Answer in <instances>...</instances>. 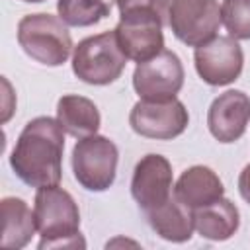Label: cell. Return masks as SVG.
Returning <instances> with one entry per match:
<instances>
[{
  "label": "cell",
  "mask_w": 250,
  "mask_h": 250,
  "mask_svg": "<svg viewBox=\"0 0 250 250\" xmlns=\"http://www.w3.org/2000/svg\"><path fill=\"white\" fill-rule=\"evenodd\" d=\"M154 10L174 37L188 47L209 41L223 23L217 0H154Z\"/></svg>",
  "instance_id": "cell-3"
},
{
  "label": "cell",
  "mask_w": 250,
  "mask_h": 250,
  "mask_svg": "<svg viewBox=\"0 0 250 250\" xmlns=\"http://www.w3.org/2000/svg\"><path fill=\"white\" fill-rule=\"evenodd\" d=\"M238 193L250 205V164H246L238 176Z\"/></svg>",
  "instance_id": "cell-20"
},
{
  "label": "cell",
  "mask_w": 250,
  "mask_h": 250,
  "mask_svg": "<svg viewBox=\"0 0 250 250\" xmlns=\"http://www.w3.org/2000/svg\"><path fill=\"white\" fill-rule=\"evenodd\" d=\"M127 57L119 47L115 29L82 39L72 51V72L86 84L107 86L115 82L125 66Z\"/></svg>",
  "instance_id": "cell-5"
},
{
  "label": "cell",
  "mask_w": 250,
  "mask_h": 250,
  "mask_svg": "<svg viewBox=\"0 0 250 250\" xmlns=\"http://www.w3.org/2000/svg\"><path fill=\"white\" fill-rule=\"evenodd\" d=\"M223 195L225 186L221 178L209 166L201 164L184 170L174 186V197L193 211L221 199Z\"/></svg>",
  "instance_id": "cell-13"
},
{
  "label": "cell",
  "mask_w": 250,
  "mask_h": 250,
  "mask_svg": "<svg viewBox=\"0 0 250 250\" xmlns=\"http://www.w3.org/2000/svg\"><path fill=\"white\" fill-rule=\"evenodd\" d=\"M115 4L119 8V14L133 10V8H141V6H152L154 8V0H115Z\"/></svg>",
  "instance_id": "cell-21"
},
{
  "label": "cell",
  "mask_w": 250,
  "mask_h": 250,
  "mask_svg": "<svg viewBox=\"0 0 250 250\" xmlns=\"http://www.w3.org/2000/svg\"><path fill=\"white\" fill-rule=\"evenodd\" d=\"M64 129L53 117L41 115L25 123L12 154L14 174L31 188L59 186L62 178Z\"/></svg>",
  "instance_id": "cell-1"
},
{
  "label": "cell",
  "mask_w": 250,
  "mask_h": 250,
  "mask_svg": "<svg viewBox=\"0 0 250 250\" xmlns=\"http://www.w3.org/2000/svg\"><path fill=\"white\" fill-rule=\"evenodd\" d=\"M221 21L236 41L250 39V0H223Z\"/></svg>",
  "instance_id": "cell-19"
},
{
  "label": "cell",
  "mask_w": 250,
  "mask_h": 250,
  "mask_svg": "<svg viewBox=\"0 0 250 250\" xmlns=\"http://www.w3.org/2000/svg\"><path fill=\"white\" fill-rule=\"evenodd\" d=\"M193 64L199 78L209 86L232 84L244 66V53L230 35H215L193 51Z\"/></svg>",
  "instance_id": "cell-9"
},
{
  "label": "cell",
  "mask_w": 250,
  "mask_h": 250,
  "mask_svg": "<svg viewBox=\"0 0 250 250\" xmlns=\"http://www.w3.org/2000/svg\"><path fill=\"white\" fill-rule=\"evenodd\" d=\"M115 35L129 61L143 62L164 49L162 18L152 6H141L119 14Z\"/></svg>",
  "instance_id": "cell-7"
},
{
  "label": "cell",
  "mask_w": 250,
  "mask_h": 250,
  "mask_svg": "<svg viewBox=\"0 0 250 250\" xmlns=\"http://www.w3.org/2000/svg\"><path fill=\"white\" fill-rule=\"evenodd\" d=\"M193 225L203 238L213 242H223V240H229L238 230L240 213L230 199L221 197L205 207L195 209Z\"/></svg>",
  "instance_id": "cell-15"
},
{
  "label": "cell",
  "mask_w": 250,
  "mask_h": 250,
  "mask_svg": "<svg viewBox=\"0 0 250 250\" xmlns=\"http://www.w3.org/2000/svg\"><path fill=\"white\" fill-rule=\"evenodd\" d=\"M21 2H27V4H39V2H45V0H21Z\"/></svg>",
  "instance_id": "cell-22"
},
{
  "label": "cell",
  "mask_w": 250,
  "mask_h": 250,
  "mask_svg": "<svg viewBox=\"0 0 250 250\" xmlns=\"http://www.w3.org/2000/svg\"><path fill=\"white\" fill-rule=\"evenodd\" d=\"M2 207V238L0 244L4 248H23L29 244L35 234V217L29 205L20 197H4L0 201Z\"/></svg>",
  "instance_id": "cell-17"
},
{
  "label": "cell",
  "mask_w": 250,
  "mask_h": 250,
  "mask_svg": "<svg viewBox=\"0 0 250 250\" xmlns=\"http://www.w3.org/2000/svg\"><path fill=\"white\" fill-rule=\"evenodd\" d=\"M184 66L174 51L162 49L148 61L137 62L133 88L141 100H172L184 86Z\"/></svg>",
  "instance_id": "cell-10"
},
{
  "label": "cell",
  "mask_w": 250,
  "mask_h": 250,
  "mask_svg": "<svg viewBox=\"0 0 250 250\" xmlns=\"http://www.w3.org/2000/svg\"><path fill=\"white\" fill-rule=\"evenodd\" d=\"M33 217L41 234L39 250L86 246L80 234V209L66 189L59 186L39 188L33 199Z\"/></svg>",
  "instance_id": "cell-2"
},
{
  "label": "cell",
  "mask_w": 250,
  "mask_h": 250,
  "mask_svg": "<svg viewBox=\"0 0 250 250\" xmlns=\"http://www.w3.org/2000/svg\"><path fill=\"white\" fill-rule=\"evenodd\" d=\"M131 195L145 215L164 205L174 195L172 164L166 156L150 152L135 164L131 178Z\"/></svg>",
  "instance_id": "cell-11"
},
{
  "label": "cell",
  "mask_w": 250,
  "mask_h": 250,
  "mask_svg": "<svg viewBox=\"0 0 250 250\" xmlns=\"http://www.w3.org/2000/svg\"><path fill=\"white\" fill-rule=\"evenodd\" d=\"M250 123V98L242 90H227L219 94L207 111L209 133L219 143L238 141Z\"/></svg>",
  "instance_id": "cell-12"
},
{
  "label": "cell",
  "mask_w": 250,
  "mask_h": 250,
  "mask_svg": "<svg viewBox=\"0 0 250 250\" xmlns=\"http://www.w3.org/2000/svg\"><path fill=\"white\" fill-rule=\"evenodd\" d=\"M57 121L74 139L96 135L102 125L98 105L78 94H66L57 102Z\"/></svg>",
  "instance_id": "cell-14"
},
{
  "label": "cell",
  "mask_w": 250,
  "mask_h": 250,
  "mask_svg": "<svg viewBox=\"0 0 250 250\" xmlns=\"http://www.w3.org/2000/svg\"><path fill=\"white\" fill-rule=\"evenodd\" d=\"M115 0H59V18L72 27H90L111 14Z\"/></svg>",
  "instance_id": "cell-18"
},
{
  "label": "cell",
  "mask_w": 250,
  "mask_h": 250,
  "mask_svg": "<svg viewBox=\"0 0 250 250\" xmlns=\"http://www.w3.org/2000/svg\"><path fill=\"white\" fill-rule=\"evenodd\" d=\"M18 43L27 57L45 66L64 64L74 51L66 23L59 16H51L45 12L27 14L20 20Z\"/></svg>",
  "instance_id": "cell-4"
},
{
  "label": "cell",
  "mask_w": 250,
  "mask_h": 250,
  "mask_svg": "<svg viewBox=\"0 0 250 250\" xmlns=\"http://www.w3.org/2000/svg\"><path fill=\"white\" fill-rule=\"evenodd\" d=\"M150 229L168 242H188L195 230L193 209L178 201L174 195L160 207L146 213Z\"/></svg>",
  "instance_id": "cell-16"
},
{
  "label": "cell",
  "mask_w": 250,
  "mask_h": 250,
  "mask_svg": "<svg viewBox=\"0 0 250 250\" xmlns=\"http://www.w3.org/2000/svg\"><path fill=\"white\" fill-rule=\"evenodd\" d=\"M117 162L119 150L115 143L98 133L78 139L70 156V166L76 182L84 189L96 193L105 191L113 186L117 176Z\"/></svg>",
  "instance_id": "cell-6"
},
{
  "label": "cell",
  "mask_w": 250,
  "mask_h": 250,
  "mask_svg": "<svg viewBox=\"0 0 250 250\" xmlns=\"http://www.w3.org/2000/svg\"><path fill=\"white\" fill-rule=\"evenodd\" d=\"M188 123L189 113L178 98L139 100L129 113L131 129L145 139L172 141L188 129Z\"/></svg>",
  "instance_id": "cell-8"
}]
</instances>
